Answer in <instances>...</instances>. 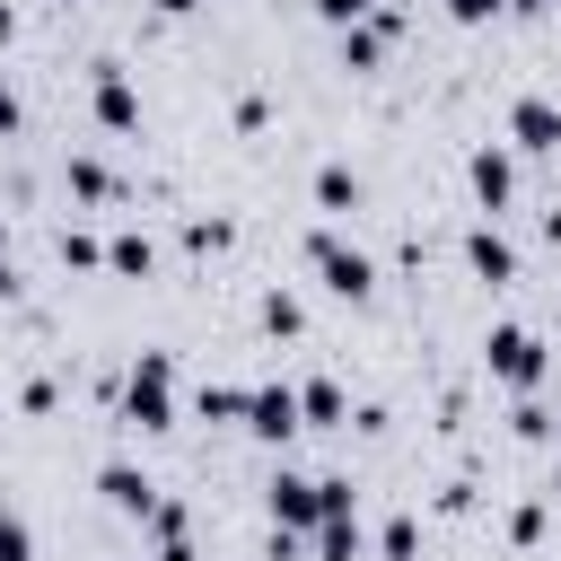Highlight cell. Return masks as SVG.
<instances>
[{"mask_svg":"<svg viewBox=\"0 0 561 561\" xmlns=\"http://www.w3.org/2000/svg\"><path fill=\"white\" fill-rule=\"evenodd\" d=\"M298 412H307V430H342V386L333 377H307L298 386Z\"/></svg>","mask_w":561,"mask_h":561,"instance_id":"obj_11","label":"cell"},{"mask_svg":"<svg viewBox=\"0 0 561 561\" xmlns=\"http://www.w3.org/2000/svg\"><path fill=\"white\" fill-rule=\"evenodd\" d=\"M158 9H167V18H193V9H202V0H158Z\"/></svg>","mask_w":561,"mask_h":561,"instance_id":"obj_28","label":"cell"},{"mask_svg":"<svg viewBox=\"0 0 561 561\" xmlns=\"http://www.w3.org/2000/svg\"><path fill=\"white\" fill-rule=\"evenodd\" d=\"M316 552L324 561H359V526L351 517H316Z\"/></svg>","mask_w":561,"mask_h":561,"instance_id":"obj_14","label":"cell"},{"mask_svg":"<svg viewBox=\"0 0 561 561\" xmlns=\"http://www.w3.org/2000/svg\"><path fill=\"white\" fill-rule=\"evenodd\" d=\"M508 140L535 149V158H552V149H561V105H552V96H517V105H508Z\"/></svg>","mask_w":561,"mask_h":561,"instance_id":"obj_6","label":"cell"},{"mask_svg":"<svg viewBox=\"0 0 561 561\" xmlns=\"http://www.w3.org/2000/svg\"><path fill=\"white\" fill-rule=\"evenodd\" d=\"M508 535L535 543V535H543V500H517V508H508Z\"/></svg>","mask_w":561,"mask_h":561,"instance_id":"obj_22","label":"cell"},{"mask_svg":"<svg viewBox=\"0 0 561 561\" xmlns=\"http://www.w3.org/2000/svg\"><path fill=\"white\" fill-rule=\"evenodd\" d=\"M158 561H193V543H184V535H167V543H158Z\"/></svg>","mask_w":561,"mask_h":561,"instance_id":"obj_27","label":"cell"},{"mask_svg":"<svg viewBox=\"0 0 561 561\" xmlns=\"http://www.w3.org/2000/svg\"><path fill=\"white\" fill-rule=\"evenodd\" d=\"M105 263H114V272H149V263H158V245H149L140 228H114V237H105Z\"/></svg>","mask_w":561,"mask_h":561,"instance_id":"obj_13","label":"cell"},{"mask_svg":"<svg viewBox=\"0 0 561 561\" xmlns=\"http://www.w3.org/2000/svg\"><path fill=\"white\" fill-rule=\"evenodd\" d=\"M263 324H272V333H298L307 316H298V298H289V289H272V298H263Z\"/></svg>","mask_w":561,"mask_h":561,"instance_id":"obj_20","label":"cell"},{"mask_svg":"<svg viewBox=\"0 0 561 561\" xmlns=\"http://www.w3.org/2000/svg\"><path fill=\"white\" fill-rule=\"evenodd\" d=\"M0 263H9V228H0Z\"/></svg>","mask_w":561,"mask_h":561,"instance_id":"obj_29","label":"cell"},{"mask_svg":"<svg viewBox=\"0 0 561 561\" xmlns=\"http://www.w3.org/2000/svg\"><path fill=\"white\" fill-rule=\"evenodd\" d=\"M61 263H79V272H88V263H105V245H96L88 228H61Z\"/></svg>","mask_w":561,"mask_h":561,"instance_id":"obj_19","label":"cell"},{"mask_svg":"<svg viewBox=\"0 0 561 561\" xmlns=\"http://www.w3.org/2000/svg\"><path fill=\"white\" fill-rule=\"evenodd\" d=\"M88 105H96V123H105V131H140V96H131V79H123L114 61H96Z\"/></svg>","mask_w":561,"mask_h":561,"instance_id":"obj_5","label":"cell"},{"mask_svg":"<svg viewBox=\"0 0 561 561\" xmlns=\"http://www.w3.org/2000/svg\"><path fill=\"white\" fill-rule=\"evenodd\" d=\"M473 193H482V210H508V193H517V158L508 149H473Z\"/></svg>","mask_w":561,"mask_h":561,"instance_id":"obj_9","label":"cell"},{"mask_svg":"<svg viewBox=\"0 0 561 561\" xmlns=\"http://www.w3.org/2000/svg\"><path fill=\"white\" fill-rule=\"evenodd\" d=\"M245 403H254V394H245V386H202V412H210V421H237V412H245Z\"/></svg>","mask_w":561,"mask_h":561,"instance_id":"obj_18","label":"cell"},{"mask_svg":"<svg viewBox=\"0 0 561 561\" xmlns=\"http://www.w3.org/2000/svg\"><path fill=\"white\" fill-rule=\"evenodd\" d=\"M552 500H561V473H552Z\"/></svg>","mask_w":561,"mask_h":561,"instance_id":"obj_30","label":"cell"},{"mask_svg":"<svg viewBox=\"0 0 561 561\" xmlns=\"http://www.w3.org/2000/svg\"><path fill=\"white\" fill-rule=\"evenodd\" d=\"M0 561H35V535H26L18 508H0Z\"/></svg>","mask_w":561,"mask_h":561,"instance_id":"obj_17","label":"cell"},{"mask_svg":"<svg viewBox=\"0 0 561 561\" xmlns=\"http://www.w3.org/2000/svg\"><path fill=\"white\" fill-rule=\"evenodd\" d=\"M368 9H377V0H316V18H324V26H359Z\"/></svg>","mask_w":561,"mask_h":561,"instance_id":"obj_23","label":"cell"},{"mask_svg":"<svg viewBox=\"0 0 561 561\" xmlns=\"http://www.w3.org/2000/svg\"><path fill=\"white\" fill-rule=\"evenodd\" d=\"M508 0H447V18H465V26H482V18H500Z\"/></svg>","mask_w":561,"mask_h":561,"instance_id":"obj_25","label":"cell"},{"mask_svg":"<svg viewBox=\"0 0 561 561\" xmlns=\"http://www.w3.org/2000/svg\"><path fill=\"white\" fill-rule=\"evenodd\" d=\"M96 491H105L123 517H149V508H158V482H149L140 465H123V456H114V465H96Z\"/></svg>","mask_w":561,"mask_h":561,"instance_id":"obj_8","label":"cell"},{"mask_svg":"<svg viewBox=\"0 0 561 561\" xmlns=\"http://www.w3.org/2000/svg\"><path fill=\"white\" fill-rule=\"evenodd\" d=\"M184 245H193V254H219V245H228V219H193Z\"/></svg>","mask_w":561,"mask_h":561,"instance_id":"obj_21","label":"cell"},{"mask_svg":"<svg viewBox=\"0 0 561 561\" xmlns=\"http://www.w3.org/2000/svg\"><path fill=\"white\" fill-rule=\"evenodd\" d=\"M9 131H18V88L0 79V140H9Z\"/></svg>","mask_w":561,"mask_h":561,"instance_id":"obj_26","label":"cell"},{"mask_svg":"<svg viewBox=\"0 0 561 561\" xmlns=\"http://www.w3.org/2000/svg\"><path fill=\"white\" fill-rule=\"evenodd\" d=\"M123 412H131L140 430H167V421H175V359H167V351H140V359H131Z\"/></svg>","mask_w":561,"mask_h":561,"instance_id":"obj_1","label":"cell"},{"mask_svg":"<svg viewBox=\"0 0 561 561\" xmlns=\"http://www.w3.org/2000/svg\"><path fill=\"white\" fill-rule=\"evenodd\" d=\"M307 263L324 272V289H333V298H368V289H377V263H368L359 245H342L333 228H316V237H307Z\"/></svg>","mask_w":561,"mask_h":561,"instance_id":"obj_2","label":"cell"},{"mask_svg":"<svg viewBox=\"0 0 561 561\" xmlns=\"http://www.w3.org/2000/svg\"><path fill=\"white\" fill-rule=\"evenodd\" d=\"M245 430H254V438H272V447H289V438L307 430V412H298V386H254V403H245Z\"/></svg>","mask_w":561,"mask_h":561,"instance_id":"obj_4","label":"cell"},{"mask_svg":"<svg viewBox=\"0 0 561 561\" xmlns=\"http://www.w3.org/2000/svg\"><path fill=\"white\" fill-rule=\"evenodd\" d=\"M482 359H491V377H500V386H517V394H535V386H543V342H535L526 324H491Z\"/></svg>","mask_w":561,"mask_h":561,"instance_id":"obj_3","label":"cell"},{"mask_svg":"<svg viewBox=\"0 0 561 561\" xmlns=\"http://www.w3.org/2000/svg\"><path fill=\"white\" fill-rule=\"evenodd\" d=\"M377 552H386V561H412V552H421V526H412V517H386Z\"/></svg>","mask_w":561,"mask_h":561,"instance_id":"obj_16","label":"cell"},{"mask_svg":"<svg viewBox=\"0 0 561 561\" xmlns=\"http://www.w3.org/2000/svg\"><path fill=\"white\" fill-rule=\"evenodd\" d=\"M517 438H552V412L543 403H517Z\"/></svg>","mask_w":561,"mask_h":561,"instance_id":"obj_24","label":"cell"},{"mask_svg":"<svg viewBox=\"0 0 561 561\" xmlns=\"http://www.w3.org/2000/svg\"><path fill=\"white\" fill-rule=\"evenodd\" d=\"M70 193H79V202H114V167H96V158H70Z\"/></svg>","mask_w":561,"mask_h":561,"instance_id":"obj_15","label":"cell"},{"mask_svg":"<svg viewBox=\"0 0 561 561\" xmlns=\"http://www.w3.org/2000/svg\"><path fill=\"white\" fill-rule=\"evenodd\" d=\"M465 263H473L482 280H517V245H508L500 228H473V237H465Z\"/></svg>","mask_w":561,"mask_h":561,"instance_id":"obj_10","label":"cell"},{"mask_svg":"<svg viewBox=\"0 0 561 561\" xmlns=\"http://www.w3.org/2000/svg\"><path fill=\"white\" fill-rule=\"evenodd\" d=\"M316 517H324L316 473H289V465H280V473H272V526H289V535H298V526H316Z\"/></svg>","mask_w":561,"mask_h":561,"instance_id":"obj_7","label":"cell"},{"mask_svg":"<svg viewBox=\"0 0 561 561\" xmlns=\"http://www.w3.org/2000/svg\"><path fill=\"white\" fill-rule=\"evenodd\" d=\"M316 202H324V210H359V175H351L342 158H333V167H316Z\"/></svg>","mask_w":561,"mask_h":561,"instance_id":"obj_12","label":"cell"}]
</instances>
